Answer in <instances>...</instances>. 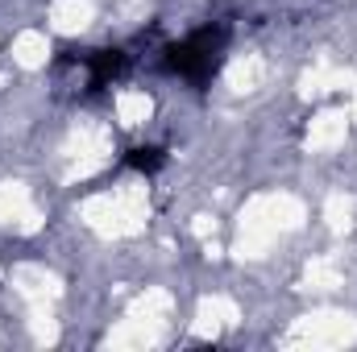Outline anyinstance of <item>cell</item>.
Returning <instances> with one entry per match:
<instances>
[{
  "label": "cell",
  "mask_w": 357,
  "mask_h": 352,
  "mask_svg": "<svg viewBox=\"0 0 357 352\" xmlns=\"http://www.w3.org/2000/svg\"><path fill=\"white\" fill-rule=\"evenodd\" d=\"M125 166L137 170V175H158V170L167 166V150H158V145H137V150L125 154Z\"/></svg>",
  "instance_id": "cell-3"
},
{
  "label": "cell",
  "mask_w": 357,
  "mask_h": 352,
  "mask_svg": "<svg viewBox=\"0 0 357 352\" xmlns=\"http://www.w3.org/2000/svg\"><path fill=\"white\" fill-rule=\"evenodd\" d=\"M225 42H229V29H225V25H204V29L187 33L183 42L167 46L162 67H167L171 75L191 79V83H204V79L216 75V67H220V58H225Z\"/></svg>",
  "instance_id": "cell-1"
},
{
  "label": "cell",
  "mask_w": 357,
  "mask_h": 352,
  "mask_svg": "<svg viewBox=\"0 0 357 352\" xmlns=\"http://www.w3.org/2000/svg\"><path fill=\"white\" fill-rule=\"evenodd\" d=\"M88 71H91V88H108L112 79H121L129 71V54L125 50H96L88 58Z\"/></svg>",
  "instance_id": "cell-2"
}]
</instances>
